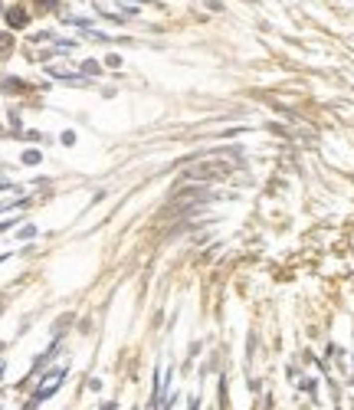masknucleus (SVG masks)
Instances as JSON below:
<instances>
[{"instance_id":"nucleus-1","label":"nucleus","mask_w":354,"mask_h":410,"mask_svg":"<svg viewBox=\"0 0 354 410\" xmlns=\"http://www.w3.org/2000/svg\"><path fill=\"white\" fill-rule=\"evenodd\" d=\"M59 381H63V371H56L53 378H49L46 384L39 387V397H49V391H56V384H59Z\"/></svg>"},{"instance_id":"nucleus-2","label":"nucleus","mask_w":354,"mask_h":410,"mask_svg":"<svg viewBox=\"0 0 354 410\" xmlns=\"http://www.w3.org/2000/svg\"><path fill=\"white\" fill-rule=\"evenodd\" d=\"M10 23H13V26H23V23H26V13H23V10H10Z\"/></svg>"}]
</instances>
